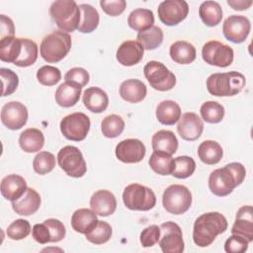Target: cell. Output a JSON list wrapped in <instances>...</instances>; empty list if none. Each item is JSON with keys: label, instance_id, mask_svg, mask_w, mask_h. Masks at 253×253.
<instances>
[{"label": "cell", "instance_id": "cell-1", "mask_svg": "<svg viewBox=\"0 0 253 253\" xmlns=\"http://www.w3.org/2000/svg\"><path fill=\"white\" fill-rule=\"evenodd\" d=\"M245 176V167L239 162H231L210 174L209 188L213 195L225 197L243 182Z\"/></svg>", "mask_w": 253, "mask_h": 253}, {"label": "cell", "instance_id": "cell-2", "mask_svg": "<svg viewBox=\"0 0 253 253\" xmlns=\"http://www.w3.org/2000/svg\"><path fill=\"white\" fill-rule=\"evenodd\" d=\"M227 229V220L217 211L203 213L194 222L193 240L199 247L211 245L215 237Z\"/></svg>", "mask_w": 253, "mask_h": 253}, {"label": "cell", "instance_id": "cell-3", "mask_svg": "<svg viewBox=\"0 0 253 253\" xmlns=\"http://www.w3.org/2000/svg\"><path fill=\"white\" fill-rule=\"evenodd\" d=\"M245 83L244 75L237 71L213 73L207 79V89L216 97L234 96L242 91Z\"/></svg>", "mask_w": 253, "mask_h": 253}, {"label": "cell", "instance_id": "cell-4", "mask_svg": "<svg viewBox=\"0 0 253 253\" xmlns=\"http://www.w3.org/2000/svg\"><path fill=\"white\" fill-rule=\"evenodd\" d=\"M71 43L68 33L54 31L42 39L40 46L41 56L48 63H56L67 55Z\"/></svg>", "mask_w": 253, "mask_h": 253}, {"label": "cell", "instance_id": "cell-5", "mask_svg": "<svg viewBox=\"0 0 253 253\" xmlns=\"http://www.w3.org/2000/svg\"><path fill=\"white\" fill-rule=\"evenodd\" d=\"M51 19L56 26L65 33H72L78 29L80 22V9L73 0L54 1L49 8Z\"/></svg>", "mask_w": 253, "mask_h": 253}, {"label": "cell", "instance_id": "cell-6", "mask_svg": "<svg viewBox=\"0 0 253 253\" xmlns=\"http://www.w3.org/2000/svg\"><path fill=\"white\" fill-rule=\"evenodd\" d=\"M123 201L125 206L131 211H146L156 205L154 192L150 188L137 183L130 184L125 188Z\"/></svg>", "mask_w": 253, "mask_h": 253}, {"label": "cell", "instance_id": "cell-7", "mask_svg": "<svg viewBox=\"0 0 253 253\" xmlns=\"http://www.w3.org/2000/svg\"><path fill=\"white\" fill-rule=\"evenodd\" d=\"M162 204L169 213L182 214L185 213L192 205V194L186 186L174 184L164 191Z\"/></svg>", "mask_w": 253, "mask_h": 253}, {"label": "cell", "instance_id": "cell-8", "mask_svg": "<svg viewBox=\"0 0 253 253\" xmlns=\"http://www.w3.org/2000/svg\"><path fill=\"white\" fill-rule=\"evenodd\" d=\"M57 163L68 176L73 178H80L87 171L81 151L73 145H66L58 151Z\"/></svg>", "mask_w": 253, "mask_h": 253}, {"label": "cell", "instance_id": "cell-9", "mask_svg": "<svg viewBox=\"0 0 253 253\" xmlns=\"http://www.w3.org/2000/svg\"><path fill=\"white\" fill-rule=\"evenodd\" d=\"M143 73L150 86L158 91H169L176 84V76L163 63L155 60L148 61Z\"/></svg>", "mask_w": 253, "mask_h": 253}, {"label": "cell", "instance_id": "cell-10", "mask_svg": "<svg viewBox=\"0 0 253 253\" xmlns=\"http://www.w3.org/2000/svg\"><path fill=\"white\" fill-rule=\"evenodd\" d=\"M90 119L81 112L65 116L60 122V131L69 140L81 141L85 139L90 129Z\"/></svg>", "mask_w": 253, "mask_h": 253}, {"label": "cell", "instance_id": "cell-11", "mask_svg": "<svg viewBox=\"0 0 253 253\" xmlns=\"http://www.w3.org/2000/svg\"><path fill=\"white\" fill-rule=\"evenodd\" d=\"M203 59L210 65L217 67L229 66L234 57L233 49L220 42L210 41L203 45L202 48Z\"/></svg>", "mask_w": 253, "mask_h": 253}, {"label": "cell", "instance_id": "cell-12", "mask_svg": "<svg viewBox=\"0 0 253 253\" xmlns=\"http://www.w3.org/2000/svg\"><path fill=\"white\" fill-rule=\"evenodd\" d=\"M159 246L163 253H182L185 248L180 226L173 221H166L160 226Z\"/></svg>", "mask_w": 253, "mask_h": 253}, {"label": "cell", "instance_id": "cell-13", "mask_svg": "<svg viewBox=\"0 0 253 253\" xmlns=\"http://www.w3.org/2000/svg\"><path fill=\"white\" fill-rule=\"evenodd\" d=\"M158 18L166 26H176L186 19L189 5L184 0H166L159 4Z\"/></svg>", "mask_w": 253, "mask_h": 253}, {"label": "cell", "instance_id": "cell-14", "mask_svg": "<svg viewBox=\"0 0 253 253\" xmlns=\"http://www.w3.org/2000/svg\"><path fill=\"white\" fill-rule=\"evenodd\" d=\"M251 30L248 18L242 15H231L225 19L222 25V32L225 39L234 43L243 42Z\"/></svg>", "mask_w": 253, "mask_h": 253}, {"label": "cell", "instance_id": "cell-15", "mask_svg": "<svg viewBox=\"0 0 253 253\" xmlns=\"http://www.w3.org/2000/svg\"><path fill=\"white\" fill-rule=\"evenodd\" d=\"M28 121V109L21 102L11 101L6 103L1 110L2 124L12 130L22 128Z\"/></svg>", "mask_w": 253, "mask_h": 253}, {"label": "cell", "instance_id": "cell-16", "mask_svg": "<svg viewBox=\"0 0 253 253\" xmlns=\"http://www.w3.org/2000/svg\"><path fill=\"white\" fill-rule=\"evenodd\" d=\"M115 151L120 161L124 163H137L143 159L146 148L139 139L127 138L120 141Z\"/></svg>", "mask_w": 253, "mask_h": 253}, {"label": "cell", "instance_id": "cell-17", "mask_svg": "<svg viewBox=\"0 0 253 253\" xmlns=\"http://www.w3.org/2000/svg\"><path fill=\"white\" fill-rule=\"evenodd\" d=\"M204 130V123L202 119L193 112L183 114L177 125V131L179 135L188 141L198 139Z\"/></svg>", "mask_w": 253, "mask_h": 253}, {"label": "cell", "instance_id": "cell-18", "mask_svg": "<svg viewBox=\"0 0 253 253\" xmlns=\"http://www.w3.org/2000/svg\"><path fill=\"white\" fill-rule=\"evenodd\" d=\"M91 210L100 216H109L117 209V200L113 193L108 190L95 192L90 199Z\"/></svg>", "mask_w": 253, "mask_h": 253}, {"label": "cell", "instance_id": "cell-19", "mask_svg": "<svg viewBox=\"0 0 253 253\" xmlns=\"http://www.w3.org/2000/svg\"><path fill=\"white\" fill-rule=\"evenodd\" d=\"M144 48L137 41H126L119 46L116 57L119 63L124 66H132L137 64L143 57Z\"/></svg>", "mask_w": 253, "mask_h": 253}, {"label": "cell", "instance_id": "cell-20", "mask_svg": "<svg viewBox=\"0 0 253 253\" xmlns=\"http://www.w3.org/2000/svg\"><path fill=\"white\" fill-rule=\"evenodd\" d=\"M231 234H237L248 242L253 241V212L251 206L241 207L235 216V221L231 228Z\"/></svg>", "mask_w": 253, "mask_h": 253}, {"label": "cell", "instance_id": "cell-21", "mask_svg": "<svg viewBox=\"0 0 253 253\" xmlns=\"http://www.w3.org/2000/svg\"><path fill=\"white\" fill-rule=\"evenodd\" d=\"M41 206V197L33 188H27L26 192L16 201L12 202V209L20 215L34 214Z\"/></svg>", "mask_w": 253, "mask_h": 253}, {"label": "cell", "instance_id": "cell-22", "mask_svg": "<svg viewBox=\"0 0 253 253\" xmlns=\"http://www.w3.org/2000/svg\"><path fill=\"white\" fill-rule=\"evenodd\" d=\"M26 180L17 174H10L1 181V194L8 201L18 200L27 190Z\"/></svg>", "mask_w": 253, "mask_h": 253}, {"label": "cell", "instance_id": "cell-23", "mask_svg": "<svg viewBox=\"0 0 253 253\" xmlns=\"http://www.w3.org/2000/svg\"><path fill=\"white\" fill-rule=\"evenodd\" d=\"M82 87L74 82L65 81L60 84L55 91V101L63 108H69L79 101Z\"/></svg>", "mask_w": 253, "mask_h": 253}, {"label": "cell", "instance_id": "cell-24", "mask_svg": "<svg viewBox=\"0 0 253 253\" xmlns=\"http://www.w3.org/2000/svg\"><path fill=\"white\" fill-rule=\"evenodd\" d=\"M84 106L92 113H102L109 105V97L107 93L99 87L87 88L82 97Z\"/></svg>", "mask_w": 253, "mask_h": 253}, {"label": "cell", "instance_id": "cell-25", "mask_svg": "<svg viewBox=\"0 0 253 253\" xmlns=\"http://www.w3.org/2000/svg\"><path fill=\"white\" fill-rule=\"evenodd\" d=\"M147 93L145 84L137 79H127L120 86L121 97L128 103L141 102Z\"/></svg>", "mask_w": 253, "mask_h": 253}, {"label": "cell", "instance_id": "cell-26", "mask_svg": "<svg viewBox=\"0 0 253 253\" xmlns=\"http://www.w3.org/2000/svg\"><path fill=\"white\" fill-rule=\"evenodd\" d=\"M98 220L97 214L92 210L79 209L71 216V226L76 232L86 234L93 229Z\"/></svg>", "mask_w": 253, "mask_h": 253}, {"label": "cell", "instance_id": "cell-27", "mask_svg": "<svg viewBox=\"0 0 253 253\" xmlns=\"http://www.w3.org/2000/svg\"><path fill=\"white\" fill-rule=\"evenodd\" d=\"M151 144L154 151H161L172 155L177 151L178 139L171 130L161 129L153 134Z\"/></svg>", "mask_w": 253, "mask_h": 253}, {"label": "cell", "instance_id": "cell-28", "mask_svg": "<svg viewBox=\"0 0 253 253\" xmlns=\"http://www.w3.org/2000/svg\"><path fill=\"white\" fill-rule=\"evenodd\" d=\"M169 54L176 63L190 64L196 59V48L186 41H177L170 45Z\"/></svg>", "mask_w": 253, "mask_h": 253}, {"label": "cell", "instance_id": "cell-29", "mask_svg": "<svg viewBox=\"0 0 253 253\" xmlns=\"http://www.w3.org/2000/svg\"><path fill=\"white\" fill-rule=\"evenodd\" d=\"M19 144L25 152H37L41 150L44 144L43 133L35 127L27 128L20 134Z\"/></svg>", "mask_w": 253, "mask_h": 253}, {"label": "cell", "instance_id": "cell-30", "mask_svg": "<svg viewBox=\"0 0 253 253\" xmlns=\"http://www.w3.org/2000/svg\"><path fill=\"white\" fill-rule=\"evenodd\" d=\"M180 117L181 108L172 100H164L156 108V118L162 125L172 126L179 121Z\"/></svg>", "mask_w": 253, "mask_h": 253}, {"label": "cell", "instance_id": "cell-31", "mask_svg": "<svg viewBox=\"0 0 253 253\" xmlns=\"http://www.w3.org/2000/svg\"><path fill=\"white\" fill-rule=\"evenodd\" d=\"M128 26L139 32H143L154 26V15L153 12L145 8H137L131 11L127 17Z\"/></svg>", "mask_w": 253, "mask_h": 253}, {"label": "cell", "instance_id": "cell-32", "mask_svg": "<svg viewBox=\"0 0 253 253\" xmlns=\"http://www.w3.org/2000/svg\"><path fill=\"white\" fill-rule=\"evenodd\" d=\"M198 155L205 164L213 165L221 160L223 150L218 142L214 140H205L198 147Z\"/></svg>", "mask_w": 253, "mask_h": 253}, {"label": "cell", "instance_id": "cell-33", "mask_svg": "<svg viewBox=\"0 0 253 253\" xmlns=\"http://www.w3.org/2000/svg\"><path fill=\"white\" fill-rule=\"evenodd\" d=\"M80 22L78 25V31L83 34L92 33L99 25L100 17L98 11L89 4H80Z\"/></svg>", "mask_w": 253, "mask_h": 253}, {"label": "cell", "instance_id": "cell-34", "mask_svg": "<svg viewBox=\"0 0 253 253\" xmlns=\"http://www.w3.org/2000/svg\"><path fill=\"white\" fill-rule=\"evenodd\" d=\"M199 15L208 27H214L221 22L222 9L215 1H205L200 5Z\"/></svg>", "mask_w": 253, "mask_h": 253}, {"label": "cell", "instance_id": "cell-35", "mask_svg": "<svg viewBox=\"0 0 253 253\" xmlns=\"http://www.w3.org/2000/svg\"><path fill=\"white\" fill-rule=\"evenodd\" d=\"M148 164L155 173L167 176L172 175L175 162L172 155L161 151H153L148 160Z\"/></svg>", "mask_w": 253, "mask_h": 253}, {"label": "cell", "instance_id": "cell-36", "mask_svg": "<svg viewBox=\"0 0 253 253\" xmlns=\"http://www.w3.org/2000/svg\"><path fill=\"white\" fill-rule=\"evenodd\" d=\"M22 49V38H5L0 40V59L4 62L15 63Z\"/></svg>", "mask_w": 253, "mask_h": 253}, {"label": "cell", "instance_id": "cell-37", "mask_svg": "<svg viewBox=\"0 0 253 253\" xmlns=\"http://www.w3.org/2000/svg\"><path fill=\"white\" fill-rule=\"evenodd\" d=\"M136 40L144 49L152 50L162 43L163 31L157 26H152L146 31L139 32L136 36Z\"/></svg>", "mask_w": 253, "mask_h": 253}, {"label": "cell", "instance_id": "cell-38", "mask_svg": "<svg viewBox=\"0 0 253 253\" xmlns=\"http://www.w3.org/2000/svg\"><path fill=\"white\" fill-rule=\"evenodd\" d=\"M38 58V45L30 39H22V49L15 65L19 67H28L36 62Z\"/></svg>", "mask_w": 253, "mask_h": 253}, {"label": "cell", "instance_id": "cell-39", "mask_svg": "<svg viewBox=\"0 0 253 253\" xmlns=\"http://www.w3.org/2000/svg\"><path fill=\"white\" fill-rule=\"evenodd\" d=\"M101 129L104 136L108 138L118 137L125 129V121L119 115H109L103 119Z\"/></svg>", "mask_w": 253, "mask_h": 253}, {"label": "cell", "instance_id": "cell-40", "mask_svg": "<svg viewBox=\"0 0 253 253\" xmlns=\"http://www.w3.org/2000/svg\"><path fill=\"white\" fill-rule=\"evenodd\" d=\"M200 112L203 120L210 124H217L221 122L225 113L223 106L215 101L205 102L201 106Z\"/></svg>", "mask_w": 253, "mask_h": 253}, {"label": "cell", "instance_id": "cell-41", "mask_svg": "<svg viewBox=\"0 0 253 253\" xmlns=\"http://www.w3.org/2000/svg\"><path fill=\"white\" fill-rule=\"evenodd\" d=\"M86 239L93 244L100 245L108 242L112 236L111 225L103 220H98L91 231L85 234Z\"/></svg>", "mask_w": 253, "mask_h": 253}, {"label": "cell", "instance_id": "cell-42", "mask_svg": "<svg viewBox=\"0 0 253 253\" xmlns=\"http://www.w3.org/2000/svg\"><path fill=\"white\" fill-rule=\"evenodd\" d=\"M174 170L172 175L178 179H186L190 177L196 170V162L190 156H178L174 159Z\"/></svg>", "mask_w": 253, "mask_h": 253}, {"label": "cell", "instance_id": "cell-43", "mask_svg": "<svg viewBox=\"0 0 253 253\" xmlns=\"http://www.w3.org/2000/svg\"><path fill=\"white\" fill-rule=\"evenodd\" d=\"M55 166V157L48 151H40L34 158L33 168L36 173L45 175L53 170Z\"/></svg>", "mask_w": 253, "mask_h": 253}, {"label": "cell", "instance_id": "cell-44", "mask_svg": "<svg viewBox=\"0 0 253 253\" xmlns=\"http://www.w3.org/2000/svg\"><path fill=\"white\" fill-rule=\"evenodd\" d=\"M38 81L43 86H53L61 79V72L51 65H44L37 72Z\"/></svg>", "mask_w": 253, "mask_h": 253}, {"label": "cell", "instance_id": "cell-45", "mask_svg": "<svg viewBox=\"0 0 253 253\" xmlns=\"http://www.w3.org/2000/svg\"><path fill=\"white\" fill-rule=\"evenodd\" d=\"M0 75L2 80V97L9 96L13 94L18 85H19V77L18 75L9 68H0Z\"/></svg>", "mask_w": 253, "mask_h": 253}, {"label": "cell", "instance_id": "cell-46", "mask_svg": "<svg viewBox=\"0 0 253 253\" xmlns=\"http://www.w3.org/2000/svg\"><path fill=\"white\" fill-rule=\"evenodd\" d=\"M31 232V224L28 220L19 218L14 220L7 228V236L13 240L26 238Z\"/></svg>", "mask_w": 253, "mask_h": 253}, {"label": "cell", "instance_id": "cell-47", "mask_svg": "<svg viewBox=\"0 0 253 253\" xmlns=\"http://www.w3.org/2000/svg\"><path fill=\"white\" fill-rule=\"evenodd\" d=\"M248 244V240L244 237L237 234H232L226 239L224 243V250L227 253H243L247 250Z\"/></svg>", "mask_w": 253, "mask_h": 253}, {"label": "cell", "instance_id": "cell-48", "mask_svg": "<svg viewBox=\"0 0 253 253\" xmlns=\"http://www.w3.org/2000/svg\"><path fill=\"white\" fill-rule=\"evenodd\" d=\"M160 238V227L152 224L144 228L140 233V243L143 247H151L155 245Z\"/></svg>", "mask_w": 253, "mask_h": 253}, {"label": "cell", "instance_id": "cell-49", "mask_svg": "<svg viewBox=\"0 0 253 253\" xmlns=\"http://www.w3.org/2000/svg\"><path fill=\"white\" fill-rule=\"evenodd\" d=\"M43 222L47 225L49 229L50 242H58L65 237V226L60 220L56 218H47Z\"/></svg>", "mask_w": 253, "mask_h": 253}, {"label": "cell", "instance_id": "cell-50", "mask_svg": "<svg viewBox=\"0 0 253 253\" xmlns=\"http://www.w3.org/2000/svg\"><path fill=\"white\" fill-rule=\"evenodd\" d=\"M65 81H71L74 82L81 87H84L89 82L90 76L87 70H85L82 67H74L69 69L66 74L64 75Z\"/></svg>", "mask_w": 253, "mask_h": 253}, {"label": "cell", "instance_id": "cell-51", "mask_svg": "<svg viewBox=\"0 0 253 253\" xmlns=\"http://www.w3.org/2000/svg\"><path fill=\"white\" fill-rule=\"evenodd\" d=\"M100 6L106 14L112 17H116L121 15L125 11L126 7V2L125 0H101Z\"/></svg>", "mask_w": 253, "mask_h": 253}, {"label": "cell", "instance_id": "cell-52", "mask_svg": "<svg viewBox=\"0 0 253 253\" xmlns=\"http://www.w3.org/2000/svg\"><path fill=\"white\" fill-rule=\"evenodd\" d=\"M32 234L34 239L41 244H46L50 242L49 229L44 222L35 224L32 229Z\"/></svg>", "mask_w": 253, "mask_h": 253}, {"label": "cell", "instance_id": "cell-53", "mask_svg": "<svg viewBox=\"0 0 253 253\" xmlns=\"http://www.w3.org/2000/svg\"><path fill=\"white\" fill-rule=\"evenodd\" d=\"M14 34L15 27L13 21L5 15H0V40L5 38H13Z\"/></svg>", "mask_w": 253, "mask_h": 253}, {"label": "cell", "instance_id": "cell-54", "mask_svg": "<svg viewBox=\"0 0 253 253\" xmlns=\"http://www.w3.org/2000/svg\"><path fill=\"white\" fill-rule=\"evenodd\" d=\"M251 0H227V4L234 10L242 11L248 9L252 5Z\"/></svg>", "mask_w": 253, "mask_h": 253}]
</instances>
